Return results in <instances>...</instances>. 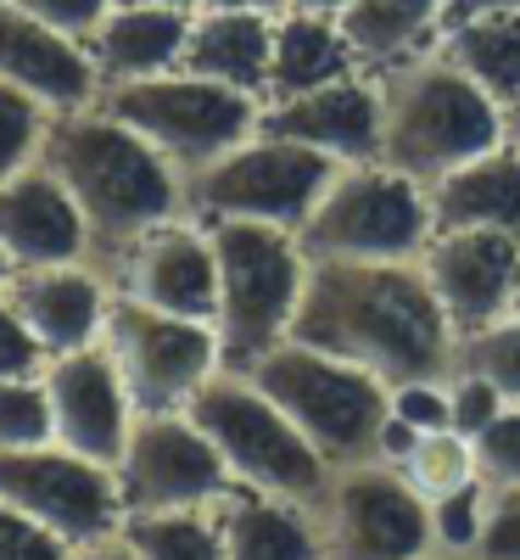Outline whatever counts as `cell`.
Instances as JSON below:
<instances>
[{"label": "cell", "mask_w": 520, "mask_h": 560, "mask_svg": "<svg viewBox=\"0 0 520 560\" xmlns=\"http://www.w3.org/2000/svg\"><path fill=\"white\" fill-rule=\"evenodd\" d=\"M482 560H520V493H498V510H493Z\"/></svg>", "instance_id": "40"}, {"label": "cell", "mask_w": 520, "mask_h": 560, "mask_svg": "<svg viewBox=\"0 0 520 560\" xmlns=\"http://www.w3.org/2000/svg\"><path fill=\"white\" fill-rule=\"evenodd\" d=\"M387 90V147L381 163L437 185L459 163L493 152L509 140V113L487 96L476 79H464L442 51L409 57L381 73Z\"/></svg>", "instance_id": "3"}, {"label": "cell", "mask_w": 520, "mask_h": 560, "mask_svg": "<svg viewBox=\"0 0 520 560\" xmlns=\"http://www.w3.org/2000/svg\"><path fill=\"white\" fill-rule=\"evenodd\" d=\"M113 292L134 298L146 308L179 314V319H208L218 308V258H213V230L191 213H179L157 230H146L140 242H129L107 269Z\"/></svg>", "instance_id": "14"}, {"label": "cell", "mask_w": 520, "mask_h": 560, "mask_svg": "<svg viewBox=\"0 0 520 560\" xmlns=\"http://www.w3.org/2000/svg\"><path fill=\"white\" fill-rule=\"evenodd\" d=\"M0 258L12 269L96 264V247H90V230H84L73 197L39 158L28 168H17L12 179H0Z\"/></svg>", "instance_id": "19"}, {"label": "cell", "mask_w": 520, "mask_h": 560, "mask_svg": "<svg viewBox=\"0 0 520 560\" xmlns=\"http://www.w3.org/2000/svg\"><path fill=\"white\" fill-rule=\"evenodd\" d=\"M459 370H476L504 393V404H520V308L459 337Z\"/></svg>", "instance_id": "31"}, {"label": "cell", "mask_w": 520, "mask_h": 560, "mask_svg": "<svg viewBox=\"0 0 520 560\" xmlns=\"http://www.w3.org/2000/svg\"><path fill=\"white\" fill-rule=\"evenodd\" d=\"M476 465L498 493H520V404H504V415L476 438Z\"/></svg>", "instance_id": "34"}, {"label": "cell", "mask_w": 520, "mask_h": 560, "mask_svg": "<svg viewBox=\"0 0 520 560\" xmlns=\"http://www.w3.org/2000/svg\"><path fill=\"white\" fill-rule=\"evenodd\" d=\"M353 0H292V12H308V18H330V23H342L347 18Z\"/></svg>", "instance_id": "44"}, {"label": "cell", "mask_w": 520, "mask_h": 560, "mask_svg": "<svg viewBox=\"0 0 520 560\" xmlns=\"http://www.w3.org/2000/svg\"><path fill=\"white\" fill-rule=\"evenodd\" d=\"M509 140H515V147H520V107L509 113Z\"/></svg>", "instance_id": "47"}, {"label": "cell", "mask_w": 520, "mask_h": 560, "mask_svg": "<svg viewBox=\"0 0 520 560\" xmlns=\"http://www.w3.org/2000/svg\"><path fill=\"white\" fill-rule=\"evenodd\" d=\"M419 269L459 337L520 308V242L498 230H437Z\"/></svg>", "instance_id": "15"}, {"label": "cell", "mask_w": 520, "mask_h": 560, "mask_svg": "<svg viewBox=\"0 0 520 560\" xmlns=\"http://www.w3.org/2000/svg\"><path fill=\"white\" fill-rule=\"evenodd\" d=\"M292 337L369 370L387 387L453 376L459 364V331L442 314L419 258H392V264L314 258Z\"/></svg>", "instance_id": "1"}, {"label": "cell", "mask_w": 520, "mask_h": 560, "mask_svg": "<svg viewBox=\"0 0 520 560\" xmlns=\"http://www.w3.org/2000/svg\"><path fill=\"white\" fill-rule=\"evenodd\" d=\"M73 560H140V555H134V544H129L123 533H113V538H102V544L73 549Z\"/></svg>", "instance_id": "41"}, {"label": "cell", "mask_w": 520, "mask_h": 560, "mask_svg": "<svg viewBox=\"0 0 520 560\" xmlns=\"http://www.w3.org/2000/svg\"><path fill=\"white\" fill-rule=\"evenodd\" d=\"M269 62H274V18L197 7L191 39H185V57H179L185 73H202L213 84L269 102Z\"/></svg>", "instance_id": "23"}, {"label": "cell", "mask_w": 520, "mask_h": 560, "mask_svg": "<svg viewBox=\"0 0 520 560\" xmlns=\"http://www.w3.org/2000/svg\"><path fill=\"white\" fill-rule=\"evenodd\" d=\"M437 230H498L520 242V147L498 140L493 152L459 163L432 185Z\"/></svg>", "instance_id": "24"}, {"label": "cell", "mask_w": 520, "mask_h": 560, "mask_svg": "<svg viewBox=\"0 0 520 560\" xmlns=\"http://www.w3.org/2000/svg\"><path fill=\"white\" fill-rule=\"evenodd\" d=\"M7 275H12V264H7V258H0V280H7Z\"/></svg>", "instance_id": "48"}, {"label": "cell", "mask_w": 520, "mask_h": 560, "mask_svg": "<svg viewBox=\"0 0 520 560\" xmlns=\"http://www.w3.org/2000/svg\"><path fill=\"white\" fill-rule=\"evenodd\" d=\"M448 387H453V432H464L470 443H476L493 420L504 415V393L493 382H482L476 370H459V364H453Z\"/></svg>", "instance_id": "36"}, {"label": "cell", "mask_w": 520, "mask_h": 560, "mask_svg": "<svg viewBox=\"0 0 520 560\" xmlns=\"http://www.w3.org/2000/svg\"><path fill=\"white\" fill-rule=\"evenodd\" d=\"M425 560H482V555H442V549H432Z\"/></svg>", "instance_id": "46"}, {"label": "cell", "mask_w": 520, "mask_h": 560, "mask_svg": "<svg viewBox=\"0 0 520 560\" xmlns=\"http://www.w3.org/2000/svg\"><path fill=\"white\" fill-rule=\"evenodd\" d=\"M113 477H118V499H123V522L163 516V510H208L235 488L213 438L185 409L134 415Z\"/></svg>", "instance_id": "12"}, {"label": "cell", "mask_w": 520, "mask_h": 560, "mask_svg": "<svg viewBox=\"0 0 520 560\" xmlns=\"http://www.w3.org/2000/svg\"><path fill=\"white\" fill-rule=\"evenodd\" d=\"M0 298L23 319V331L39 342L45 359L102 342L113 308V280L96 264H34L0 280Z\"/></svg>", "instance_id": "18"}, {"label": "cell", "mask_w": 520, "mask_h": 560, "mask_svg": "<svg viewBox=\"0 0 520 560\" xmlns=\"http://www.w3.org/2000/svg\"><path fill=\"white\" fill-rule=\"evenodd\" d=\"M39 370H45L39 342L23 331V319L7 308V298H0V382L7 376H39Z\"/></svg>", "instance_id": "39"}, {"label": "cell", "mask_w": 520, "mask_h": 560, "mask_svg": "<svg viewBox=\"0 0 520 560\" xmlns=\"http://www.w3.org/2000/svg\"><path fill=\"white\" fill-rule=\"evenodd\" d=\"M191 18L179 7H123L113 0V12L84 34V51L96 62L102 84H129V79H152L179 68L185 39H191Z\"/></svg>", "instance_id": "22"}, {"label": "cell", "mask_w": 520, "mask_h": 560, "mask_svg": "<svg viewBox=\"0 0 520 560\" xmlns=\"http://www.w3.org/2000/svg\"><path fill=\"white\" fill-rule=\"evenodd\" d=\"M202 7H218V12H258V18H286L292 0H202Z\"/></svg>", "instance_id": "42"}, {"label": "cell", "mask_w": 520, "mask_h": 560, "mask_svg": "<svg viewBox=\"0 0 520 560\" xmlns=\"http://www.w3.org/2000/svg\"><path fill=\"white\" fill-rule=\"evenodd\" d=\"M0 499L28 522L51 527L62 544L84 549L123 527V499L113 465H96L62 443L0 448Z\"/></svg>", "instance_id": "13"}, {"label": "cell", "mask_w": 520, "mask_h": 560, "mask_svg": "<svg viewBox=\"0 0 520 560\" xmlns=\"http://www.w3.org/2000/svg\"><path fill=\"white\" fill-rule=\"evenodd\" d=\"M263 129L297 140V147L330 158V163H381L387 147V90L381 73H347L319 90H303L292 102H269Z\"/></svg>", "instance_id": "16"}, {"label": "cell", "mask_w": 520, "mask_h": 560, "mask_svg": "<svg viewBox=\"0 0 520 560\" xmlns=\"http://www.w3.org/2000/svg\"><path fill=\"white\" fill-rule=\"evenodd\" d=\"M213 510L224 533V560H330L319 504H297L235 482Z\"/></svg>", "instance_id": "21"}, {"label": "cell", "mask_w": 520, "mask_h": 560, "mask_svg": "<svg viewBox=\"0 0 520 560\" xmlns=\"http://www.w3.org/2000/svg\"><path fill=\"white\" fill-rule=\"evenodd\" d=\"M448 28V0H353L342 34L369 73H387L409 57L437 51Z\"/></svg>", "instance_id": "25"}, {"label": "cell", "mask_w": 520, "mask_h": 560, "mask_svg": "<svg viewBox=\"0 0 520 560\" xmlns=\"http://www.w3.org/2000/svg\"><path fill=\"white\" fill-rule=\"evenodd\" d=\"M96 107H107L118 124H129L146 147H157L185 179L224 158L229 147L263 124V102L241 96L229 84H213L202 73H152V79H129V84H102Z\"/></svg>", "instance_id": "8"}, {"label": "cell", "mask_w": 520, "mask_h": 560, "mask_svg": "<svg viewBox=\"0 0 520 560\" xmlns=\"http://www.w3.org/2000/svg\"><path fill=\"white\" fill-rule=\"evenodd\" d=\"M12 7H23V12H28V18H39L45 28L84 39L90 28H96V23L113 12V0H12Z\"/></svg>", "instance_id": "38"}, {"label": "cell", "mask_w": 520, "mask_h": 560, "mask_svg": "<svg viewBox=\"0 0 520 560\" xmlns=\"http://www.w3.org/2000/svg\"><path fill=\"white\" fill-rule=\"evenodd\" d=\"M247 376L292 415V427L330 459V465H353L375 454V432L387 420V382L369 370L324 353L314 342L286 337L274 353H263Z\"/></svg>", "instance_id": "7"}, {"label": "cell", "mask_w": 520, "mask_h": 560, "mask_svg": "<svg viewBox=\"0 0 520 560\" xmlns=\"http://www.w3.org/2000/svg\"><path fill=\"white\" fill-rule=\"evenodd\" d=\"M493 510H498V488L487 477H470L464 488L432 499V544L442 555H482Z\"/></svg>", "instance_id": "29"}, {"label": "cell", "mask_w": 520, "mask_h": 560, "mask_svg": "<svg viewBox=\"0 0 520 560\" xmlns=\"http://www.w3.org/2000/svg\"><path fill=\"white\" fill-rule=\"evenodd\" d=\"M342 163H330L297 140L274 135V129H252L241 147H229L224 158H213L208 168H197L185 179V213L202 224H280V230H303L308 208L319 202V191L330 185Z\"/></svg>", "instance_id": "9"}, {"label": "cell", "mask_w": 520, "mask_h": 560, "mask_svg": "<svg viewBox=\"0 0 520 560\" xmlns=\"http://www.w3.org/2000/svg\"><path fill=\"white\" fill-rule=\"evenodd\" d=\"M45 124H51V107H39L28 90L0 79V179H12L17 168L39 158Z\"/></svg>", "instance_id": "32"}, {"label": "cell", "mask_w": 520, "mask_h": 560, "mask_svg": "<svg viewBox=\"0 0 520 560\" xmlns=\"http://www.w3.org/2000/svg\"><path fill=\"white\" fill-rule=\"evenodd\" d=\"M51 438V398L39 376H7L0 382V448H39Z\"/></svg>", "instance_id": "33"}, {"label": "cell", "mask_w": 520, "mask_h": 560, "mask_svg": "<svg viewBox=\"0 0 520 560\" xmlns=\"http://www.w3.org/2000/svg\"><path fill=\"white\" fill-rule=\"evenodd\" d=\"M358 51L347 45L342 23L330 18H308V12H286L274 18V62H269V102H292L303 90H319L330 79L358 73ZM263 102V107H269Z\"/></svg>", "instance_id": "26"}, {"label": "cell", "mask_w": 520, "mask_h": 560, "mask_svg": "<svg viewBox=\"0 0 520 560\" xmlns=\"http://www.w3.org/2000/svg\"><path fill=\"white\" fill-rule=\"evenodd\" d=\"M387 409L398 420H409V427H419V432H442V427H453V387H448V376L398 382L387 393Z\"/></svg>", "instance_id": "35"}, {"label": "cell", "mask_w": 520, "mask_h": 560, "mask_svg": "<svg viewBox=\"0 0 520 560\" xmlns=\"http://www.w3.org/2000/svg\"><path fill=\"white\" fill-rule=\"evenodd\" d=\"M0 560H73V544H62L51 527L28 522L23 510L0 499Z\"/></svg>", "instance_id": "37"}, {"label": "cell", "mask_w": 520, "mask_h": 560, "mask_svg": "<svg viewBox=\"0 0 520 560\" xmlns=\"http://www.w3.org/2000/svg\"><path fill=\"white\" fill-rule=\"evenodd\" d=\"M398 471L425 499H442V493L464 488L470 477H482V465H476V443H470L464 432H453V427H442V432H419Z\"/></svg>", "instance_id": "30"}, {"label": "cell", "mask_w": 520, "mask_h": 560, "mask_svg": "<svg viewBox=\"0 0 520 560\" xmlns=\"http://www.w3.org/2000/svg\"><path fill=\"white\" fill-rule=\"evenodd\" d=\"M123 7H179V12H197L202 0H123Z\"/></svg>", "instance_id": "45"}, {"label": "cell", "mask_w": 520, "mask_h": 560, "mask_svg": "<svg viewBox=\"0 0 520 560\" xmlns=\"http://www.w3.org/2000/svg\"><path fill=\"white\" fill-rule=\"evenodd\" d=\"M0 79L28 90L51 113H73L102 96V73L90 62L84 39L45 28L12 0H0Z\"/></svg>", "instance_id": "20"}, {"label": "cell", "mask_w": 520, "mask_h": 560, "mask_svg": "<svg viewBox=\"0 0 520 560\" xmlns=\"http://www.w3.org/2000/svg\"><path fill=\"white\" fill-rule=\"evenodd\" d=\"M482 12H520V0H448V23L482 18Z\"/></svg>", "instance_id": "43"}, {"label": "cell", "mask_w": 520, "mask_h": 560, "mask_svg": "<svg viewBox=\"0 0 520 560\" xmlns=\"http://www.w3.org/2000/svg\"><path fill=\"white\" fill-rule=\"evenodd\" d=\"M432 236H437L432 185H419L392 163H342L297 230L308 258H342V264L419 258Z\"/></svg>", "instance_id": "5"}, {"label": "cell", "mask_w": 520, "mask_h": 560, "mask_svg": "<svg viewBox=\"0 0 520 560\" xmlns=\"http://www.w3.org/2000/svg\"><path fill=\"white\" fill-rule=\"evenodd\" d=\"M319 527L330 560H425L437 549L432 499L381 459H353L330 471Z\"/></svg>", "instance_id": "11"}, {"label": "cell", "mask_w": 520, "mask_h": 560, "mask_svg": "<svg viewBox=\"0 0 520 560\" xmlns=\"http://www.w3.org/2000/svg\"><path fill=\"white\" fill-rule=\"evenodd\" d=\"M437 51L464 79H476L504 113L520 107V12H482V18L448 23Z\"/></svg>", "instance_id": "27"}, {"label": "cell", "mask_w": 520, "mask_h": 560, "mask_svg": "<svg viewBox=\"0 0 520 560\" xmlns=\"http://www.w3.org/2000/svg\"><path fill=\"white\" fill-rule=\"evenodd\" d=\"M39 163L73 197L90 230V247H96V269H107L146 230L185 213V174L96 102L51 113L39 140Z\"/></svg>", "instance_id": "2"}, {"label": "cell", "mask_w": 520, "mask_h": 560, "mask_svg": "<svg viewBox=\"0 0 520 560\" xmlns=\"http://www.w3.org/2000/svg\"><path fill=\"white\" fill-rule=\"evenodd\" d=\"M39 382H45V398H51V438L96 465H118L123 438L134 427V404L118 382L107 348L90 342V348L45 359Z\"/></svg>", "instance_id": "17"}, {"label": "cell", "mask_w": 520, "mask_h": 560, "mask_svg": "<svg viewBox=\"0 0 520 560\" xmlns=\"http://www.w3.org/2000/svg\"><path fill=\"white\" fill-rule=\"evenodd\" d=\"M140 560H224L218 510H163V516H129L118 527Z\"/></svg>", "instance_id": "28"}, {"label": "cell", "mask_w": 520, "mask_h": 560, "mask_svg": "<svg viewBox=\"0 0 520 560\" xmlns=\"http://www.w3.org/2000/svg\"><path fill=\"white\" fill-rule=\"evenodd\" d=\"M208 230L218 258V308H213L218 353L224 370H252L263 353H274L297 331L314 258L303 253L297 230H280V224L229 219Z\"/></svg>", "instance_id": "4"}, {"label": "cell", "mask_w": 520, "mask_h": 560, "mask_svg": "<svg viewBox=\"0 0 520 560\" xmlns=\"http://www.w3.org/2000/svg\"><path fill=\"white\" fill-rule=\"evenodd\" d=\"M102 348L118 370V382L134 404V415H174L191 409V398L224 370L218 331L208 319H179L163 308H146L113 292Z\"/></svg>", "instance_id": "10"}, {"label": "cell", "mask_w": 520, "mask_h": 560, "mask_svg": "<svg viewBox=\"0 0 520 560\" xmlns=\"http://www.w3.org/2000/svg\"><path fill=\"white\" fill-rule=\"evenodd\" d=\"M185 415L213 438L218 459L229 465V477L241 488L280 493V499H297V504L324 499L336 465L292 427V415L280 409L247 370H218V376L191 398Z\"/></svg>", "instance_id": "6"}]
</instances>
